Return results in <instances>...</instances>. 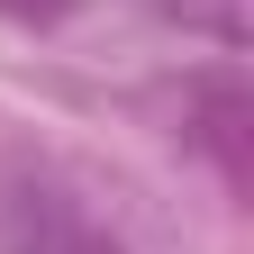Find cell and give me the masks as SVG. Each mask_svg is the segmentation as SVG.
Listing matches in <instances>:
<instances>
[{
	"mask_svg": "<svg viewBox=\"0 0 254 254\" xmlns=\"http://www.w3.org/2000/svg\"><path fill=\"white\" fill-rule=\"evenodd\" d=\"M0 9H9V18H55L64 0H0Z\"/></svg>",
	"mask_w": 254,
	"mask_h": 254,
	"instance_id": "7a4b0ae2",
	"label": "cell"
},
{
	"mask_svg": "<svg viewBox=\"0 0 254 254\" xmlns=\"http://www.w3.org/2000/svg\"><path fill=\"white\" fill-rule=\"evenodd\" d=\"M0 254H127L109 236V218H91L73 190L55 182H18L0 200Z\"/></svg>",
	"mask_w": 254,
	"mask_h": 254,
	"instance_id": "6da1fadb",
	"label": "cell"
}]
</instances>
